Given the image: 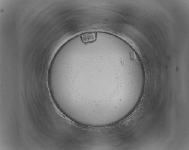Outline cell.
<instances>
[{"mask_svg":"<svg viewBox=\"0 0 189 150\" xmlns=\"http://www.w3.org/2000/svg\"><path fill=\"white\" fill-rule=\"evenodd\" d=\"M96 33L93 32L86 33L81 36L82 42L85 43H89L94 41L96 39Z\"/></svg>","mask_w":189,"mask_h":150,"instance_id":"cell-1","label":"cell"}]
</instances>
